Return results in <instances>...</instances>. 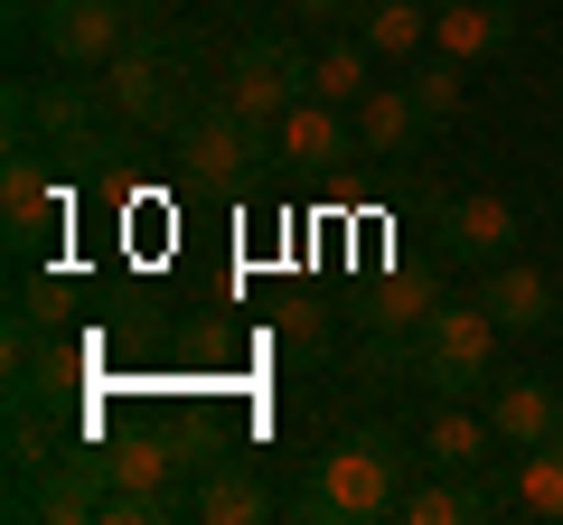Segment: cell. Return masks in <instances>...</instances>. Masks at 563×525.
I'll use <instances>...</instances> for the list:
<instances>
[{
  "mask_svg": "<svg viewBox=\"0 0 563 525\" xmlns=\"http://www.w3.org/2000/svg\"><path fill=\"white\" fill-rule=\"evenodd\" d=\"M413 469H422V442H404L395 423H357L310 460V488L291 498V516L301 525H376L404 506Z\"/></svg>",
  "mask_w": 563,
  "mask_h": 525,
  "instance_id": "cell-1",
  "label": "cell"
},
{
  "mask_svg": "<svg viewBox=\"0 0 563 525\" xmlns=\"http://www.w3.org/2000/svg\"><path fill=\"white\" fill-rule=\"evenodd\" d=\"M95 94L113 103L132 132H179L188 113H198L217 85H198V38L188 29H169V20H141L132 38L113 47V57L95 66Z\"/></svg>",
  "mask_w": 563,
  "mask_h": 525,
  "instance_id": "cell-2",
  "label": "cell"
},
{
  "mask_svg": "<svg viewBox=\"0 0 563 525\" xmlns=\"http://www.w3.org/2000/svg\"><path fill=\"white\" fill-rule=\"evenodd\" d=\"M498 338L507 328L488 320V301L470 291V301H432V320L413 328V338H395V347H376L385 366H395L413 394H432V404H451V394H488L498 384Z\"/></svg>",
  "mask_w": 563,
  "mask_h": 525,
  "instance_id": "cell-3",
  "label": "cell"
},
{
  "mask_svg": "<svg viewBox=\"0 0 563 525\" xmlns=\"http://www.w3.org/2000/svg\"><path fill=\"white\" fill-rule=\"evenodd\" d=\"M122 132H132V122L103 94H85V85H10V142L20 150H47V160H66V169H95V160H113Z\"/></svg>",
  "mask_w": 563,
  "mask_h": 525,
  "instance_id": "cell-4",
  "label": "cell"
},
{
  "mask_svg": "<svg viewBox=\"0 0 563 525\" xmlns=\"http://www.w3.org/2000/svg\"><path fill=\"white\" fill-rule=\"evenodd\" d=\"M169 150H179L188 179H207V188H244L263 160H282V132H273V122H254V113H235L225 94H207L198 113L169 132Z\"/></svg>",
  "mask_w": 563,
  "mask_h": 525,
  "instance_id": "cell-5",
  "label": "cell"
},
{
  "mask_svg": "<svg viewBox=\"0 0 563 525\" xmlns=\"http://www.w3.org/2000/svg\"><path fill=\"white\" fill-rule=\"evenodd\" d=\"M151 20L141 0H38L29 10V38H38L47 66H66V76H95L103 57H113L132 29Z\"/></svg>",
  "mask_w": 563,
  "mask_h": 525,
  "instance_id": "cell-6",
  "label": "cell"
},
{
  "mask_svg": "<svg viewBox=\"0 0 563 525\" xmlns=\"http://www.w3.org/2000/svg\"><path fill=\"white\" fill-rule=\"evenodd\" d=\"M217 94L235 103V113H254V122H282L291 103L310 94V57L282 29H254V38H235L225 47V76H217Z\"/></svg>",
  "mask_w": 563,
  "mask_h": 525,
  "instance_id": "cell-7",
  "label": "cell"
},
{
  "mask_svg": "<svg viewBox=\"0 0 563 525\" xmlns=\"http://www.w3.org/2000/svg\"><path fill=\"white\" fill-rule=\"evenodd\" d=\"M57 225H66V169H47V150L10 142V160H0V244L38 254Z\"/></svg>",
  "mask_w": 563,
  "mask_h": 525,
  "instance_id": "cell-8",
  "label": "cell"
},
{
  "mask_svg": "<svg viewBox=\"0 0 563 525\" xmlns=\"http://www.w3.org/2000/svg\"><path fill=\"white\" fill-rule=\"evenodd\" d=\"M103 488H113L103 450L76 442L47 479H20V488H10V525H95V516H103Z\"/></svg>",
  "mask_w": 563,
  "mask_h": 525,
  "instance_id": "cell-9",
  "label": "cell"
},
{
  "mask_svg": "<svg viewBox=\"0 0 563 525\" xmlns=\"http://www.w3.org/2000/svg\"><path fill=\"white\" fill-rule=\"evenodd\" d=\"M273 516H291V506H282V488L254 460H217L207 450L188 469V525H273Z\"/></svg>",
  "mask_w": 563,
  "mask_h": 525,
  "instance_id": "cell-10",
  "label": "cell"
},
{
  "mask_svg": "<svg viewBox=\"0 0 563 525\" xmlns=\"http://www.w3.org/2000/svg\"><path fill=\"white\" fill-rule=\"evenodd\" d=\"M517 235L526 225H517V206H507L498 188H470V198H451L442 216H432V254L442 262H479V272L517 254Z\"/></svg>",
  "mask_w": 563,
  "mask_h": 525,
  "instance_id": "cell-11",
  "label": "cell"
},
{
  "mask_svg": "<svg viewBox=\"0 0 563 525\" xmlns=\"http://www.w3.org/2000/svg\"><path fill=\"white\" fill-rule=\"evenodd\" d=\"M273 132H282V169H301V179H329V169L366 160L357 150V113H339V103H320V94H301Z\"/></svg>",
  "mask_w": 563,
  "mask_h": 525,
  "instance_id": "cell-12",
  "label": "cell"
},
{
  "mask_svg": "<svg viewBox=\"0 0 563 525\" xmlns=\"http://www.w3.org/2000/svg\"><path fill=\"white\" fill-rule=\"evenodd\" d=\"M498 460H507V442H498L488 413H470L461 394L432 404V423H422V469H461V479H479V469H498Z\"/></svg>",
  "mask_w": 563,
  "mask_h": 525,
  "instance_id": "cell-13",
  "label": "cell"
},
{
  "mask_svg": "<svg viewBox=\"0 0 563 525\" xmlns=\"http://www.w3.org/2000/svg\"><path fill=\"white\" fill-rule=\"evenodd\" d=\"M432 47L461 57V66L507 57V47H517V10H507V0H432Z\"/></svg>",
  "mask_w": 563,
  "mask_h": 525,
  "instance_id": "cell-14",
  "label": "cell"
},
{
  "mask_svg": "<svg viewBox=\"0 0 563 525\" xmlns=\"http://www.w3.org/2000/svg\"><path fill=\"white\" fill-rule=\"evenodd\" d=\"M498 516H526V525H563V442L507 450V469H498Z\"/></svg>",
  "mask_w": 563,
  "mask_h": 525,
  "instance_id": "cell-15",
  "label": "cell"
},
{
  "mask_svg": "<svg viewBox=\"0 0 563 525\" xmlns=\"http://www.w3.org/2000/svg\"><path fill=\"white\" fill-rule=\"evenodd\" d=\"M422 142H432V122L413 113V94L404 85H366V103H357V150L366 160L404 169V160H422Z\"/></svg>",
  "mask_w": 563,
  "mask_h": 525,
  "instance_id": "cell-16",
  "label": "cell"
},
{
  "mask_svg": "<svg viewBox=\"0 0 563 525\" xmlns=\"http://www.w3.org/2000/svg\"><path fill=\"white\" fill-rule=\"evenodd\" d=\"M479 301H488V320H498L507 338H536V328H554V310H563L554 282H544L536 262H517V254L479 272Z\"/></svg>",
  "mask_w": 563,
  "mask_h": 525,
  "instance_id": "cell-17",
  "label": "cell"
},
{
  "mask_svg": "<svg viewBox=\"0 0 563 525\" xmlns=\"http://www.w3.org/2000/svg\"><path fill=\"white\" fill-rule=\"evenodd\" d=\"M554 413H563V394L544 376H498L488 384V423H498L507 450H536L544 432H554Z\"/></svg>",
  "mask_w": 563,
  "mask_h": 525,
  "instance_id": "cell-18",
  "label": "cell"
},
{
  "mask_svg": "<svg viewBox=\"0 0 563 525\" xmlns=\"http://www.w3.org/2000/svg\"><path fill=\"white\" fill-rule=\"evenodd\" d=\"M376 47H366L357 38V29H339V38H329V47H310V94H320V103H339V113H357V103H366V85H376Z\"/></svg>",
  "mask_w": 563,
  "mask_h": 525,
  "instance_id": "cell-19",
  "label": "cell"
},
{
  "mask_svg": "<svg viewBox=\"0 0 563 525\" xmlns=\"http://www.w3.org/2000/svg\"><path fill=\"white\" fill-rule=\"evenodd\" d=\"M347 29H357L385 66H404V57L432 47V0H357V20H347Z\"/></svg>",
  "mask_w": 563,
  "mask_h": 525,
  "instance_id": "cell-20",
  "label": "cell"
},
{
  "mask_svg": "<svg viewBox=\"0 0 563 525\" xmlns=\"http://www.w3.org/2000/svg\"><path fill=\"white\" fill-rule=\"evenodd\" d=\"M404 94H413V113L432 122V132H442V122L461 113V94H470V66L432 47V57H413V76H404Z\"/></svg>",
  "mask_w": 563,
  "mask_h": 525,
  "instance_id": "cell-21",
  "label": "cell"
},
{
  "mask_svg": "<svg viewBox=\"0 0 563 525\" xmlns=\"http://www.w3.org/2000/svg\"><path fill=\"white\" fill-rule=\"evenodd\" d=\"M432 301H442V291H432V282H385V291H376V310H366V328H376V347L413 338V328L432 320Z\"/></svg>",
  "mask_w": 563,
  "mask_h": 525,
  "instance_id": "cell-22",
  "label": "cell"
},
{
  "mask_svg": "<svg viewBox=\"0 0 563 525\" xmlns=\"http://www.w3.org/2000/svg\"><path fill=\"white\" fill-rule=\"evenodd\" d=\"M282 347L291 357H329V310L320 301H282Z\"/></svg>",
  "mask_w": 563,
  "mask_h": 525,
  "instance_id": "cell-23",
  "label": "cell"
},
{
  "mask_svg": "<svg viewBox=\"0 0 563 525\" xmlns=\"http://www.w3.org/2000/svg\"><path fill=\"white\" fill-rule=\"evenodd\" d=\"M282 10H291L301 29H347L357 20V0H282Z\"/></svg>",
  "mask_w": 563,
  "mask_h": 525,
  "instance_id": "cell-24",
  "label": "cell"
},
{
  "mask_svg": "<svg viewBox=\"0 0 563 525\" xmlns=\"http://www.w3.org/2000/svg\"><path fill=\"white\" fill-rule=\"evenodd\" d=\"M29 10H38V0H10V29H20V38H29Z\"/></svg>",
  "mask_w": 563,
  "mask_h": 525,
  "instance_id": "cell-25",
  "label": "cell"
}]
</instances>
